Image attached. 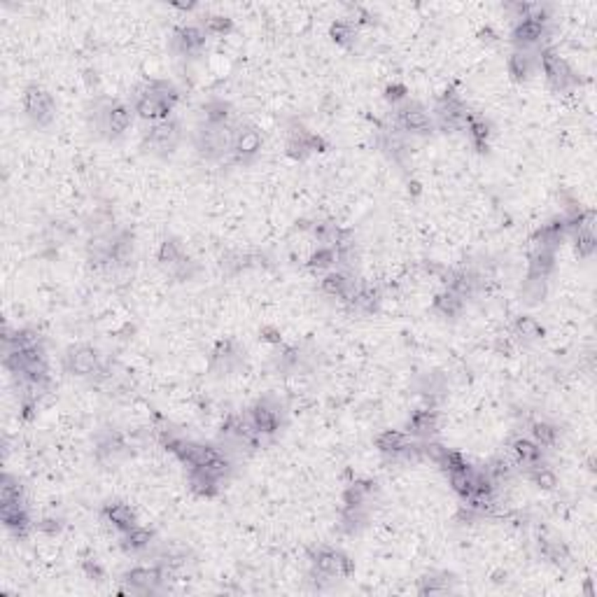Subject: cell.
I'll return each instance as SVG.
<instances>
[{
  "label": "cell",
  "mask_w": 597,
  "mask_h": 597,
  "mask_svg": "<svg viewBox=\"0 0 597 597\" xmlns=\"http://www.w3.org/2000/svg\"><path fill=\"white\" fill-rule=\"evenodd\" d=\"M194 145L199 154L204 159H222L226 152H231L233 145V133L229 126H201L194 136Z\"/></svg>",
  "instance_id": "cell-1"
},
{
  "label": "cell",
  "mask_w": 597,
  "mask_h": 597,
  "mask_svg": "<svg viewBox=\"0 0 597 597\" xmlns=\"http://www.w3.org/2000/svg\"><path fill=\"white\" fill-rule=\"evenodd\" d=\"M23 110H26L28 120L38 126H47L54 120V100L49 96V91H45L38 84H31V87L23 91Z\"/></svg>",
  "instance_id": "cell-2"
},
{
  "label": "cell",
  "mask_w": 597,
  "mask_h": 597,
  "mask_svg": "<svg viewBox=\"0 0 597 597\" xmlns=\"http://www.w3.org/2000/svg\"><path fill=\"white\" fill-rule=\"evenodd\" d=\"M65 369L73 374V376H80V378H94L96 371L100 369V357L96 348L91 346H73L68 348V355H65Z\"/></svg>",
  "instance_id": "cell-3"
},
{
  "label": "cell",
  "mask_w": 597,
  "mask_h": 597,
  "mask_svg": "<svg viewBox=\"0 0 597 597\" xmlns=\"http://www.w3.org/2000/svg\"><path fill=\"white\" fill-rule=\"evenodd\" d=\"M315 571L319 576H350L352 574V560L348 556H343L341 551H332V549H319L317 556L313 560Z\"/></svg>",
  "instance_id": "cell-4"
},
{
  "label": "cell",
  "mask_w": 597,
  "mask_h": 597,
  "mask_svg": "<svg viewBox=\"0 0 597 597\" xmlns=\"http://www.w3.org/2000/svg\"><path fill=\"white\" fill-rule=\"evenodd\" d=\"M541 70L546 75V80H549L556 89H567L569 84L576 82L574 73H571L567 61L565 58H560L553 49H544L541 52Z\"/></svg>",
  "instance_id": "cell-5"
},
{
  "label": "cell",
  "mask_w": 597,
  "mask_h": 597,
  "mask_svg": "<svg viewBox=\"0 0 597 597\" xmlns=\"http://www.w3.org/2000/svg\"><path fill=\"white\" fill-rule=\"evenodd\" d=\"M262 133H259L255 126H241V129L233 133V145H231V154L238 164H245L250 159H255L262 149Z\"/></svg>",
  "instance_id": "cell-6"
},
{
  "label": "cell",
  "mask_w": 597,
  "mask_h": 597,
  "mask_svg": "<svg viewBox=\"0 0 597 597\" xmlns=\"http://www.w3.org/2000/svg\"><path fill=\"white\" fill-rule=\"evenodd\" d=\"M180 138V124L173 120L157 122L152 129L145 133V142L152 147V152H171L175 142Z\"/></svg>",
  "instance_id": "cell-7"
},
{
  "label": "cell",
  "mask_w": 597,
  "mask_h": 597,
  "mask_svg": "<svg viewBox=\"0 0 597 597\" xmlns=\"http://www.w3.org/2000/svg\"><path fill=\"white\" fill-rule=\"evenodd\" d=\"M399 126L408 133H418V136H425V133L434 131V117L425 110L423 105L411 103L406 107L399 110Z\"/></svg>",
  "instance_id": "cell-8"
},
{
  "label": "cell",
  "mask_w": 597,
  "mask_h": 597,
  "mask_svg": "<svg viewBox=\"0 0 597 597\" xmlns=\"http://www.w3.org/2000/svg\"><path fill=\"white\" fill-rule=\"evenodd\" d=\"M0 518H3L5 527L16 537H26L31 532V516L23 509V502H0Z\"/></svg>",
  "instance_id": "cell-9"
},
{
  "label": "cell",
  "mask_w": 597,
  "mask_h": 597,
  "mask_svg": "<svg viewBox=\"0 0 597 597\" xmlns=\"http://www.w3.org/2000/svg\"><path fill=\"white\" fill-rule=\"evenodd\" d=\"M126 583L131 586V591L136 593H154V588L162 583L164 571L159 567H133L126 571Z\"/></svg>",
  "instance_id": "cell-10"
},
{
  "label": "cell",
  "mask_w": 597,
  "mask_h": 597,
  "mask_svg": "<svg viewBox=\"0 0 597 597\" xmlns=\"http://www.w3.org/2000/svg\"><path fill=\"white\" fill-rule=\"evenodd\" d=\"M206 36L208 33L201 26L189 23V26H182L175 31L173 38H175V47H178L182 54H199L206 45Z\"/></svg>",
  "instance_id": "cell-11"
},
{
  "label": "cell",
  "mask_w": 597,
  "mask_h": 597,
  "mask_svg": "<svg viewBox=\"0 0 597 597\" xmlns=\"http://www.w3.org/2000/svg\"><path fill=\"white\" fill-rule=\"evenodd\" d=\"M250 423L255 427V432H259V434H273L278 430L280 418L275 413V408L268 406L266 401H259L250 411Z\"/></svg>",
  "instance_id": "cell-12"
},
{
  "label": "cell",
  "mask_w": 597,
  "mask_h": 597,
  "mask_svg": "<svg viewBox=\"0 0 597 597\" xmlns=\"http://www.w3.org/2000/svg\"><path fill=\"white\" fill-rule=\"evenodd\" d=\"M406 430H408L411 436H413V439L427 441L436 432V413H434V411H430V408L416 411V413L408 418Z\"/></svg>",
  "instance_id": "cell-13"
},
{
  "label": "cell",
  "mask_w": 597,
  "mask_h": 597,
  "mask_svg": "<svg viewBox=\"0 0 597 597\" xmlns=\"http://www.w3.org/2000/svg\"><path fill=\"white\" fill-rule=\"evenodd\" d=\"M131 124H133V110L126 103H112L105 110V129L112 131L115 136L126 133Z\"/></svg>",
  "instance_id": "cell-14"
},
{
  "label": "cell",
  "mask_w": 597,
  "mask_h": 597,
  "mask_svg": "<svg viewBox=\"0 0 597 597\" xmlns=\"http://www.w3.org/2000/svg\"><path fill=\"white\" fill-rule=\"evenodd\" d=\"M319 290H322L327 297H336V299H350V294L355 292L352 287V280L348 278L346 273L341 271H329L319 282Z\"/></svg>",
  "instance_id": "cell-15"
},
{
  "label": "cell",
  "mask_w": 597,
  "mask_h": 597,
  "mask_svg": "<svg viewBox=\"0 0 597 597\" xmlns=\"http://www.w3.org/2000/svg\"><path fill=\"white\" fill-rule=\"evenodd\" d=\"M103 516L110 520V523L120 529V532H129V529H133L138 523H136V514L131 511V507H126V504L122 502H110V504H105V509H103Z\"/></svg>",
  "instance_id": "cell-16"
},
{
  "label": "cell",
  "mask_w": 597,
  "mask_h": 597,
  "mask_svg": "<svg viewBox=\"0 0 597 597\" xmlns=\"http://www.w3.org/2000/svg\"><path fill=\"white\" fill-rule=\"evenodd\" d=\"M546 33V23L539 21H532V19H520L516 23L514 33H511V38L518 47H527V45H534V42H539Z\"/></svg>",
  "instance_id": "cell-17"
},
{
  "label": "cell",
  "mask_w": 597,
  "mask_h": 597,
  "mask_svg": "<svg viewBox=\"0 0 597 597\" xmlns=\"http://www.w3.org/2000/svg\"><path fill=\"white\" fill-rule=\"evenodd\" d=\"M556 268V255L549 248H537V252L529 257V273L527 278H539L546 280Z\"/></svg>",
  "instance_id": "cell-18"
},
{
  "label": "cell",
  "mask_w": 597,
  "mask_h": 597,
  "mask_svg": "<svg viewBox=\"0 0 597 597\" xmlns=\"http://www.w3.org/2000/svg\"><path fill=\"white\" fill-rule=\"evenodd\" d=\"M381 304V292L371 285H364V287H357L355 292L350 294L348 299V306L352 310H357V313H374Z\"/></svg>",
  "instance_id": "cell-19"
},
{
  "label": "cell",
  "mask_w": 597,
  "mask_h": 597,
  "mask_svg": "<svg viewBox=\"0 0 597 597\" xmlns=\"http://www.w3.org/2000/svg\"><path fill=\"white\" fill-rule=\"evenodd\" d=\"M189 483L191 490L201 497H215L220 492V478L206 472V469H189Z\"/></svg>",
  "instance_id": "cell-20"
},
{
  "label": "cell",
  "mask_w": 597,
  "mask_h": 597,
  "mask_svg": "<svg viewBox=\"0 0 597 597\" xmlns=\"http://www.w3.org/2000/svg\"><path fill=\"white\" fill-rule=\"evenodd\" d=\"M432 308L439 315H443V317H455V315L462 313V308H465V299H462L460 294H455L453 290H443V292H439L434 297Z\"/></svg>",
  "instance_id": "cell-21"
},
{
  "label": "cell",
  "mask_w": 597,
  "mask_h": 597,
  "mask_svg": "<svg viewBox=\"0 0 597 597\" xmlns=\"http://www.w3.org/2000/svg\"><path fill=\"white\" fill-rule=\"evenodd\" d=\"M511 450H514V455L520 465H525V467H534L541 462V448L532 439L518 436V439H514V443H511Z\"/></svg>",
  "instance_id": "cell-22"
},
{
  "label": "cell",
  "mask_w": 597,
  "mask_h": 597,
  "mask_svg": "<svg viewBox=\"0 0 597 597\" xmlns=\"http://www.w3.org/2000/svg\"><path fill=\"white\" fill-rule=\"evenodd\" d=\"M565 233H567L565 220H562V217H558V220H551L549 224H544L541 229L537 231V241H539V248L553 250L562 238H565Z\"/></svg>",
  "instance_id": "cell-23"
},
{
  "label": "cell",
  "mask_w": 597,
  "mask_h": 597,
  "mask_svg": "<svg viewBox=\"0 0 597 597\" xmlns=\"http://www.w3.org/2000/svg\"><path fill=\"white\" fill-rule=\"evenodd\" d=\"M110 257H112V264H120V266L131 264V259H133V236H131L129 231H122V233H117V236H112Z\"/></svg>",
  "instance_id": "cell-24"
},
{
  "label": "cell",
  "mask_w": 597,
  "mask_h": 597,
  "mask_svg": "<svg viewBox=\"0 0 597 597\" xmlns=\"http://www.w3.org/2000/svg\"><path fill=\"white\" fill-rule=\"evenodd\" d=\"M152 539H154L152 529L136 525L133 529H129V532H124V549L131 551V553H140V551H145L152 546Z\"/></svg>",
  "instance_id": "cell-25"
},
{
  "label": "cell",
  "mask_w": 597,
  "mask_h": 597,
  "mask_svg": "<svg viewBox=\"0 0 597 597\" xmlns=\"http://www.w3.org/2000/svg\"><path fill=\"white\" fill-rule=\"evenodd\" d=\"M448 483L462 500H469L474 492V469L465 467V469H455V472H448Z\"/></svg>",
  "instance_id": "cell-26"
},
{
  "label": "cell",
  "mask_w": 597,
  "mask_h": 597,
  "mask_svg": "<svg viewBox=\"0 0 597 597\" xmlns=\"http://www.w3.org/2000/svg\"><path fill=\"white\" fill-rule=\"evenodd\" d=\"M184 262V252L180 248L178 241H166L162 243V248H159V264H162L166 271H175L180 264Z\"/></svg>",
  "instance_id": "cell-27"
},
{
  "label": "cell",
  "mask_w": 597,
  "mask_h": 597,
  "mask_svg": "<svg viewBox=\"0 0 597 597\" xmlns=\"http://www.w3.org/2000/svg\"><path fill=\"white\" fill-rule=\"evenodd\" d=\"M204 117H206V124L210 126H226L231 117V105L220 98L210 100V103L204 105Z\"/></svg>",
  "instance_id": "cell-28"
},
{
  "label": "cell",
  "mask_w": 597,
  "mask_h": 597,
  "mask_svg": "<svg viewBox=\"0 0 597 597\" xmlns=\"http://www.w3.org/2000/svg\"><path fill=\"white\" fill-rule=\"evenodd\" d=\"M448 278H450V285H448V290H453V292H455V294H460L462 299L472 297V294L476 292V287H478V278H476L474 273H469V271L450 273Z\"/></svg>",
  "instance_id": "cell-29"
},
{
  "label": "cell",
  "mask_w": 597,
  "mask_h": 597,
  "mask_svg": "<svg viewBox=\"0 0 597 597\" xmlns=\"http://www.w3.org/2000/svg\"><path fill=\"white\" fill-rule=\"evenodd\" d=\"M507 68L516 82H523L529 78V73H532V61H529V56L525 52H514L507 58Z\"/></svg>",
  "instance_id": "cell-30"
},
{
  "label": "cell",
  "mask_w": 597,
  "mask_h": 597,
  "mask_svg": "<svg viewBox=\"0 0 597 597\" xmlns=\"http://www.w3.org/2000/svg\"><path fill=\"white\" fill-rule=\"evenodd\" d=\"M529 478H532V483L537 487H541V490H556V485H558L556 472H551V469L544 467L541 462L534 467H529Z\"/></svg>",
  "instance_id": "cell-31"
},
{
  "label": "cell",
  "mask_w": 597,
  "mask_h": 597,
  "mask_svg": "<svg viewBox=\"0 0 597 597\" xmlns=\"http://www.w3.org/2000/svg\"><path fill=\"white\" fill-rule=\"evenodd\" d=\"M558 439V430L549 423H534L532 425V441L539 445V448H549Z\"/></svg>",
  "instance_id": "cell-32"
},
{
  "label": "cell",
  "mask_w": 597,
  "mask_h": 597,
  "mask_svg": "<svg viewBox=\"0 0 597 597\" xmlns=\"http://www.w3.org/2000/svg\"><path fill=\"white\" fill-rule=\"evenodd\" d=\"M485 474L490 476L495 483H500V481H504V478H509L511 474H514V465H511L507 458H492L490 462H487Z\"/></svg>",
  "instance_id": "cell-33"
},
{
  "label": "cell",
  "mask_w": 597,
  "mask_h": 597,
  "mask_svg": "<svg viewBox=\"0 0 597 597\" xmlns=\"http://www.w3.org/2000/svg\"><path fill=\"white\" fill-rule=\"evenodd\" d=\"M467 131H469V138H472V142L478 147V152H485V149H487V138H490V126H487V122L474 120L472 124L467 126Z\"/></svg>",
  "instance_id": "cell-34"
},
{
  "label": "cell",
  "mask_w": 597,
  "mask_h": 597,
  "mask_svg": "<svg viewBox=\"0 0 597 597\" xmlns=\"http://www.w3.org/2000/svg\"><path fill=\"white\" fill-rule=\"evenodd\" d=\"M336 264V250L334 248H317L308 259V266L315 271H327Z\"/></svg>",
  "instance_id": "cell-35"
},
{
  "label": "cell",
  "mask_w": 597,
  "mask_h": 597,
  "mask_svg": "<svg viewBox=\"0 0 597 597\" xmlns=\"http://www.w3.org/2000/svg\"><path fill=\"white\" fill-rule=\"evenodd\" d=\"M0 502H23V487L10 474L3 476V485H0Z\"/></svg>",
  "instance_id": "cell-36"
},
{
  "label": "cell",
  "mask_w": 597,
  "mask_h": 597,
  "mask_svg": "<svg viewBox=\"0 0 597 597\" xmlns=\"http://www.w3.org/2000/svg\"><path fill=\"white\" fill-rule=\"evenodd\" d=\"M516 334L523 336L527 341H534V339H541L544 336V327L537 322L534 317H518L516 319Z\"/></svg>",
  "instance_id": "cell-37"
},
{
  "label": "cell",
  "mask_w": 597,
  "mask_h": 597,
  "mask_svg": "<svg viewBox=\"0 0 597 597\" xmlns=\"http://www.w3.org/2000/svg\"><path fill=\"white\" fill-rule=\"evenodd\" d=\"M450 591V578L448 576H441V578H436V576H425L423 578V583H420L418 588V593L420 595H427V593H448Z\"/></svg>",
  "instance_id": "cell-38"
},
{
  "label": "cell",
  "mask_w": 597,
  "mask_h": 597,
  "mask_svg": "<svg viewBox=\"0 0 597 597\" xmlns=\"http://www.w3.org/2000/svg\"><path fill=\"white\" fill-rule=\"evenodd\" d=\"M574 245H576V255L578 257H591L593 252H595V233H593V229L574 233Z\"/></svg>",
  "instance_id": "cell-39"
},
{
  "label": "cell",
  "mask_w": 597,
  "mask_h": 597,
  "mask_svg": "<svg viewBox=\"0 0 597 597\" xmlns=\"http://www.w3.org/2000/svg\"><path fill=\"white\" fill-rule=\"evenodd\" d=\"M233 28L231 19H226L222 14H210L206 23H204V31L206 33H213V36H224V33H229Z\"/></svg>",
  "instance_id": "cell-40"
},
{
  "label": "cell",
  "mask_w": 597,
  "mask_h": 597,
  "mask_svg": "<svg viewBox=\"0 0 597 597\" xmlns=\"http://www.w3.org/2000/svg\"><path fill=\"white\" fill-rule=\"evenodd\" d=\"M523 292H525V299L529 301V304H534V301H541V299L546 297V280L527 278Z\"/></svg>",
  "instance_id": "cell-41"
},
{
  "label": "cell",
  "mask_w": 597,
  "mask_h": 597,
  "mask_svg": "<svg viewBox=\"0 0 597 597\" xmlns=\"http://www.w3.org/2000/svg\"><path fill=\"white\" fill-rule=\"evenodd\" d=\"M332 38L339 45H348V42L355 38V28H352L350 21H336L332 23Z\"/></svg>",
  "instance_id": "cell-42"
},
{
  "label": "cell",
  "mask_w": 597,
  "mask_h": 597,
  "mask_svg": "<svg viewBox=\"0 0 597 597\" xmlns=\"http://www.w3.org/2000/svg\"><path fill=\"white\" fill-rule=\"evenodd\" d=\"M445 453H448V448L441 445V443H436V441H425L423 443V458L432 460L434 465H441L443 458H445Z\"/></svg>",
  "instance_id": "cell-43"
},
{
  "label": "cell",
  "mask_w": 597,
  "mask_h": 597,
  "mask_svg": "<svg viewBox=\"0 0 597 597\" xmlns=\"http://www.w3.org/2000/svg\"><path fill=\"white\" fill-rule=\"evenodd\" d=\"M406 96H408V89L403 87V84H399V82H392V84L385 87V100L392 103V105H397V103H401V100H406Z\"/></svg>",
  "instance_id": "cell-44"
},
{
  "label": "cell",
  "mask_w": 597,
  "mask_h": 597,
  "mask_svg": "<svg viewBox=\"0 0 597 597\" xmlns=\"http://www.w3.org/2000/svg\"><path fill=\"white\" fill-rule=\"evenodd\" d=\"M304 140H306V147H308L310 154H313V152H324V149H327V140L322 136H317V133L306 131Z\"/></svg>",
  "instance_id": "cell-45"
},
{
  "label": "cell",
  "mask_w": 597,
  "mask_h": 597,
  "mask_svg": "<svg viewBox=\"0 0 597 597\" xmlns=\"http://www.w3.org/2000/svg\"><path fill=\"white\" fill-rule=\"evenodd\" d=\"M40 532H47V534H56V532H61V520H56V518H45V520H40V523L36 525Z\"/></svg>",
  "instance_id": "cell-46"
},
{
  "label": "cell",
  "mask_w": 597,
  "mask_h": 597,
  "mask_svg": "<svg viewBox=\"0 0 597 597\" xmlns=\"http://www.w3.org/2000/svg\"><path fill=\"white\" fill-rule=\"evenodd\" d=\"M259 334H262V339H264L266 343H275V346H278V343L282 341V339H280V332L275 329V327H262V332H259Z\"/></svg>",
  "instance_id": "cell-47"
},
{
  "label": "cell",
  "mask_w": 597,
  "mask_h": 597,
  "mask_svg": "<svg viewBox=\"0 0 597 597\" xmlns=\"http://www.w3.org/2000/svg\"><path fill=\"white\" fill-rule=\"evenodd\" d=\"M84 569H87V574H89L91 578H100V576H103V569H100L98 562H94V565H91V562H87V565H84Z\"/></svg>",
  "instance_id": "cell-48"
},
{
  "label": "cell",
  "mask_w": 597,
  "mask_h": 597,
  "mask_svg": "<svg viewBox=\"0 0 597 597\" xmlns=\"http://www.w3.org/2000/svg\"><path fill=\"white\" fill-rule=\"evenodd\" d=\"M481 40H487V42H495V33L490 28H485L481 31Z\"/></svg>",
  "instance_id": "cell-49"
}]
</instances>
